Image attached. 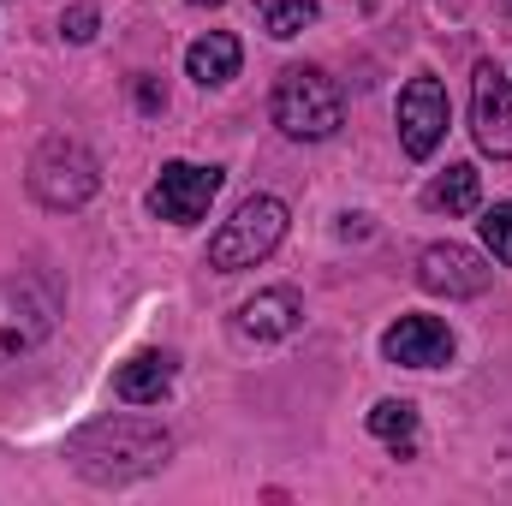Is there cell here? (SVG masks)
I'll return each mask as SVG.
<instances>
[{
    "label": "cell",
    "mask_w": 512,
    "mask_h": 506,
    "mask_svg": "<svg viewBox=\"0 0 512 506\" xmlns=\"http://www.w3.org/2000/svg\"><path fill=\"white\" fill-rule=\"evenodd\" d=\"M167 453H173V435L155 417H126V411L96 417V423L66 435V465L96 489H120V483H137V477L161 471Z\"/></svg>",
    "instance_id": "obj_1"
},
{
    "label": "cell",
    "mask_w": 512,
    "mask_h": 506,
    "mask_svg": "<svg viewBox=\"0 0 512 506\" xmlns=\"http://www.w3.org/2000/svg\"><path fill=\"white\" fill-rule=\"evenodd\" d=\"M268 114L292 143H322V137H334L346 126V96L322 66H286L280 84H274Z\"/></svg>",
    "instance_id": "obj_2"
},
{
    "label": "cell",
    "mask_w": 512,
    "mask_h": 506,
    "mask_svg": "<svg viewBox=\"0 0 512 506\" xmlns=\"http://www.w3.org/2000/svg\"><path fill=\"white\" fill-rule=\"evenodd\" d=\"M280 239H286V203L280 197H245L233 209V221H221V233L209 239V268L215 274L256 268L280 251Z\"/></svg>",
    "instance_id": "obj_3"
},
{
    "label": "cell",
    "mask_w": 512,
    "mask_h": 506,
    "mask_svg": "<svg viewBox=\"0 0 512 506\" xmlns=\"http://www.w3.org/2000/svg\"><path fill=\"white\" fill-rule=\"evenodd\" d=\"M96 185H102V167L78 137H48L30 161V197L42 209H84Z\"/></svg>",
    "instance_id": "obj_4"
},
{
    "label": "cell",
    "mask_w": 512,
    "mask_h": 506,
    "mask_svg": "<svg viewBox=\"0 0 512 506\" xmlns=\"http://www.w3.org/2000/svg\"><path fill=\"white\" fill-rule=\"evenodd\" d=\"M60 322V298L48 280L36 274H6L0 280V364H12L18 352H36Z\"/></svg>",
    "instance_id": "obj_5"
},
{
    "label": "cell",
    "mask_w": 512,
    "mask_h": 506,
    "mask_svg": "<svg viewBox=\"0 0 512 506\" xmlns=\"http://www.w3.org/2000/svg\"><path fill=\"white\" fill-rule=\"evenodd\" d=\"M221 197V167H197V161H167L155 191H149V215L155 221H173V227H191L209 215V203Z\"/></svg>",
    "instance_id": "obj_6"
},
{
    "label": "cell",
    "mask_w": 512,
    "mask_h": 506,
    "mask_svg": "<svg viewBox=\"0 0 512 506\" xmlns=\"http://www.w3.org/2000/svg\"><path fill=\"white\" fill-rule=\"evenodd\" d=\"M471 131L483 155L512 161V72H501L495 60H477L471 72Z\"/></svg>",
    "instance_id": "obj_7"
},
{
    "label": "cell",
    "mask_w": 512,
    "mask_h": 506,
    "mask_svg": "<svg viewBox=\"0 0 512 506\" xmlns=\"http://www.w3.org/2000/svg\"><path fill=\"white\" fill-rule=\"evenodd\" d=\"M489 280H495L489 256L471 251V245L447 239V245H429L417 256V286L435 292V298H477V292H489Z\"/></svg>",
    "instance_id": "obj_8"
},
{
    "label": "cell",
    "mask_w": 512,
    "mask_h": 506,
    "mask_svg": "<svg viewBox=\"0 0 512 506\" xmlns=\"http://www.w3.org/2000/svg\"><path fill=\"white\" fill-rule=\"evenodd\" d=\"M441 137H447V90H441V78L423 72L399 90V143L411 161H429L441 149Z\"/></svg>",
    "instance_id": "obj_9"
},
{
    "label": "cell",
    "mask_w": 512,
    "mask_h": 506,
    "mask_svg": "<svg viewBox=\"0 0 512 506\" xmlns=\"http://www.w3.org/2000/svg\"><path fill=\"white\" fill-rule=\"evenodd\" d=\"M387 364H405V370H441L453 364V328L441 316H399L382 334Z\"/></svg>",
    "instance_id": "obj_10"
},
{
    "label": "cell",
    "mask_w": 512,
    "mask_h": 506,
    "mask_svg": "<svg viewBox=\"0 0 512 506\" xmlns=\"http://www.w3.org/2000/svg\"><path fill=\"white\" fill-rule=\"evenodd\" d=\"M298 322H304V304H298V292L274 286V292H256V298H245V304H239V316H233V334H239V340H256V346H268V340H286Z\"/></svg>",
    "instance_id": "obj_11"
},
{
    "label": "cell",
    "mask_w": 512,
    "mask_h": 506,
    "mask_svg": "<svg viewBox=\"0 0 512 506\" xmlns=\"http://www.w3.org/2000/svg\"><path fill=\"white\" fill-rule=\"evenodd\" d=\"M239 66H245V48H239V36H233V30H209V36H197V42L185 48V72H191L203 90L233 84V78H239Z\"/></svg>",
    "instance_id": "obj_12"
},
{
    "label": "cell",
    "mask_w": 512,
    "mask_h": 506,
    "mask_svg": "<svg viewBox=\"0 0 512 506\" xmlns=\"http://www.w3.org/2000/svg\"><path fill=\"white\" fill-rule=\"evenodd\" d=\"M167 387H173V358L167 352H137V358H126L114 370V393L126 405H161Z\"/></svg>",
    "instance_id": "obj_13"
},
{
    "label": "cell",
    "mask_w": 512,
    "mask_h": 506,
    "mask_svg": "<svg viewBox=\"0 0 512 506\" xmlns=\"http://www.w3.org/2000/svg\"><path fill=\"white\" fill-rule=\"evenodd\" d=\"M423 203H429L435 215H471V209H483V173L465 167V161H453L447 173H435V179L423 185Z\"/></svg>",
    "instance_id": "obj_14"
},
{
    "label": "cell",
    "mask_w": 512,
    "mask_h": 506,
    "mask_svg": "<svg viewBox=\"0 0 512 506\" xmlns=\"http://www.w3.org/2000/svg\"><path fill=\"white\" fill-rule=\"evenodd\" d=\"M370 435L387 441L399 459H411V447H417V405H411V399H382V405L370 411Z\"/></svg>",
    "instance_id": "obj_15"
},
{
    "label": "cell",
    "mask_w": 512,
    "mask_h": 506,
    "mask_svg": "<svg viewBox=\"0 0 512 506\" xmlns=\"http://www.w3.org/2000/svg\"><path fill=\"white\" fill-rule=\"evenodd\" d=\"M256 18H262V30L274 36V42H286V36H298L304 24H316V12H322V0H251Z\"/></svg>",
    "instance_id": "obj_16"
},
{
    "label": "cell",
    "mask_w": 512,
    "mask_h": 506,
    "mask_svg": "<svg viewBox=\"0 0 512 506\" xmlns=\"http://www.w3.org/2000/svg\"><path fill=\"white\" fill-rule=\"evenodd\" d=\"M483 245H489V256L501 262V268H512V203H495V209H483Z\"/></svg>",
    "instance_id": "obj_17"
},
{
    "label": "cell",
    "mask_w": 512,
    "mask_h": 506,
    "mask_svg": "<svg viewBox=\"0 0 512 506\" xmlns=\"http://www.w3.org/2000/svg\"><path fill=\"white\" fill-rule=\"evenodd\" d=\"M96 24H102V12H96L90 0H78V6H66V12H60V36H66V42H90V36H96Z\"/></svg>",
    "instance_id": "obj_18"
},
{
    "label": "cell",
    "mask_w": 512,
    "mask_h": 506,
    "mask_svg": "<svg viewBox=\"0 0 512 506\" xmlns=\"http://www.w3.org/2000/svg\"><path fill=\"white\" fill-rule=\"evenodd\" d=\"M137 108H143V114H155V108H167V96L155 90V78H137Z\"/></svg>",
    "instance_id": "obj_19"
},
{
    "label": "cell",
    "mask_w": 512,
    "mask_h": 506,
    "mask_svg": "<svg viewBox=\"0 0 512 506\" xmlns=\"http://www.w3.org/2000/svg\"><path fill=\"white\" fill-rule=\"evenodd\" d=\"M191 6H221V0H191Z\"/></svg>",
    "instance_id": "obj_20"
}]
</instances>
